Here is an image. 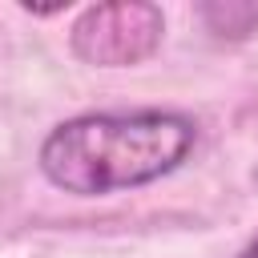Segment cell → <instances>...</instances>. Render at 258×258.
Returning <instances> with one entry per match:
<instances>
[{"label": "cell", "mask_w": 258, "mask_h": 258, "mask_svg": "<svg viewBox=\"0 0 258 258\" xmlns=\"http://www.w3.org/2000/svg\"><path fill=\"white\" fill-rule=\"evenodd\" d=\"M161 36L165 12L153 0H109L81 8L69 28V48L97 69H133L157 52Z\"/></svg>", "instance_id": "7a4b0ae2"}, {"label": "cell", "mask_w": 258, "mask_h": 258, "mask_svg": "<svg viewBox=\"0 0 258 258\" xmlns=\"http://www.w3.org/2000/svg\"><path fill=\"white\" fill-rule=\"evenodd\" d=\"M238 258H258V238H250V242L238 250Z\"/></svg>", "instance_id": "277c9868"}, {"label": "cell", "mask_w": 258, "mask_h": 258, "mask_svg": "<svg viewBox=\"0 0 258 258\" xmlns=\"http://www.w3.org/2000/svg\"><path fill=\"white\" fill-rule=\"evenodd\" d=\"M202 20L210 24L214 36H230L242 40L250 32H258V4H206Z\"/></svg>", "instance_id": "3957f363"}, {"label": "cell", "mask_w": 258, "mask_h": 258, "mask_svg": "<svg viewBox=\"0 0 258 258\" xmlns=\"http://www.w3.org/2000/svg\"><path fill=\"white\" fill-rule=\"evenodd\" d=\"M198 145L194 117L177 109L81 113L60 121L36 153L48 185L73 198L141 189L173 173Z\"/></svg>", "instance_id": "6da1fadb"}]
</instances>
